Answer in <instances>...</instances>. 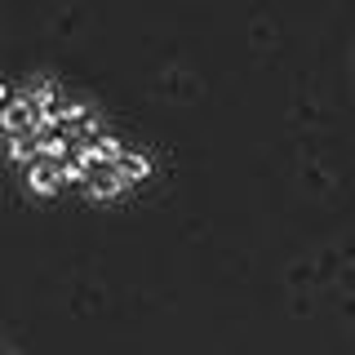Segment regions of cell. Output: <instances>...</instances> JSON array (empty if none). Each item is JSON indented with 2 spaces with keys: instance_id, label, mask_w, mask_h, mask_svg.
<instances>
[{
  "instance_id": "1",
  "label": "cell",
  "mask_w": 355,
  "mask_h": 355,
  "mask_svg": "<svg viewBox=\"0 0 355 355\" xmlns=\"http://www.w3.org/2000/svg\"><path fill=\"white\" fill-rule=\"evenodd\" d=\"M22 182H27V191L40 196V200L62 196V182H58V173H53L49 160H27V164H22Z\"/></svg>"
},
{
  "instance_id": "2",
  "label": "cell",
  "mask_w": 355,
  "mask_h": 355,
  "mask_svg": "<svg viewBox=\"0 0 355 355\" xmlns=\"http://www.w3.org/2000/svg\"><path fill=\"white\" fill-rule=\"evenodd\" d=\"M0 129H5V138L9 133H36V111L14 94L5 107H0Z\"/></svg>"
},
{
  "instance_id": "3",
  "label": "cell",
  "mask_w": 355,
  "mask_h": 355,
  "mask_svg": "<svg viewBox=\"0 0 355 355\" xmlns=\"http://www.w3.org/2000/svg\"><path fill=\"white\" fill-rule=\"evenodd\" d=\"M80 191L89 200H120L129 187H125V178H120V169H98V173H89V182L80 187Z\"/></svg>"
},
{
  "instance_id": "4",
  "label": "cell",
  "mask_w": 355,
  "mask_h": 355,
  "mask_svg": "<svg viewBox=\"0 0 355 355\" xmlns=\"http://www.w3.org/2000/svg\"><path fill=\"white\" fill-rule=\"evenodd\" d=\"M116 169H120V178H125V187H142V182L155 173V160H151L147 151H133V147H129L125 155H120Z\"/></svg>"
},
{
  "instance_id": "5",
  "label": "cell",
  "mask_w": 355,
  "mask_h": 355,
  "mask_svg": "<svg viewBox=\"0 0 355 355\" xmlns=\"http://www.w3.org/2000/svg\"><path fill=\"white\" fill-rule=\"evenodd\" d=\"M22 103H27L31 111H49V107H58L62 103V89L58 85H53V80H44V76H40V80H31L27 89H22Z\"/></svg>"
},
{
  "instance_id": "6",
  "label": "cell",
  "mask_w": 355,
  "mask_h": 355,
  "mask_svg": "<svg viewBox=\"0 0 355 355\" xmlns=\"http://www.w3.org/2000/svg\"><path fill=\"white\" fill-rule=\"evenodd\" d=\"M89 147L98 151V160H103L107 169H116V164H120V155L129 151V147H125V138H120V133H111V129H103L98 138H89Z\"/></svg>"
},
{
  "instance_id": "7",
  "label": "cell",
  "mask_w": 355,
  "mask_h": 355,
  "mask_svg": "<svg viewBox=\"0 0 355 355\" xmlns=\"http://www.w3.org/2000/svg\"><path fill=\"white\" fill-rule=\"evenodd\" d=\"M5 155L18 164V169L27 160H36V133H9V138H5Z\"/></svg>"
},
{
  "instance_id": "8",
  "label": "cell",
  "mask_w": 355,
  "mask_h": 355,
  "mask_svg": "<svg viewBox=\"0 0 355 355\" xmlns=\"http://www.w3.org/2000/svg\"><path fill=\"white\" fill-rule=\"evenodd\" d=\"M53 173H58L62 191H67V187H76V191H80V187L89 182V169H80V164H76L71 155H67V160H58V164H53Z\"/></svg>"
},
{
  "instance_id": "9",
  "label": "cell",
  "mask_w": 355,
  "mask_h": 355,
  "mask_svg": "<svg viewBox=\"0 0 355 355\" xmlns=\"http://www.w3.org/2000/svg\"><path fill=\"white\" fill-rule=\"evenodd\" d=\"M9 98H14V89H9V80H0V107H5Z\"/></svg>"
},
{
  "instance_id": "10",
  "label": "cell",
  "mask_w": 355,
  "mask_h": 355,
  "mask_svg": "<svg viewBox=\"0 0 355 355\" xmlns=\"http://www.w3.org/2000/svg\"><path fill=\"white\" fill-rule=\"evenodd\" d=\"M0 355H5V351H0Z\"/></svg>"
}]
</instances>
